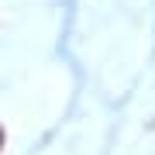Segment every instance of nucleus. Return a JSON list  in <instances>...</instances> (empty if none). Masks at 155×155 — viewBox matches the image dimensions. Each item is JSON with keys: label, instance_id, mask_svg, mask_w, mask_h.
Returning a JSON list of instances; mask_svg holds the SVG:
<instances>
[{"label": "nucleus", "instance_id": "f257e3e1", "mask_svg": "<svg viewBox=\"0 0 155 155\" xmlns=\"http://www.w3.org/2000/svg\"><path fill=\"white\" fill-rule=\"evenodd\" d=\"M0 148H4V127H0Z\"/></svg>", "mask_w": 155, "mask_h": 155}]
</instances>
